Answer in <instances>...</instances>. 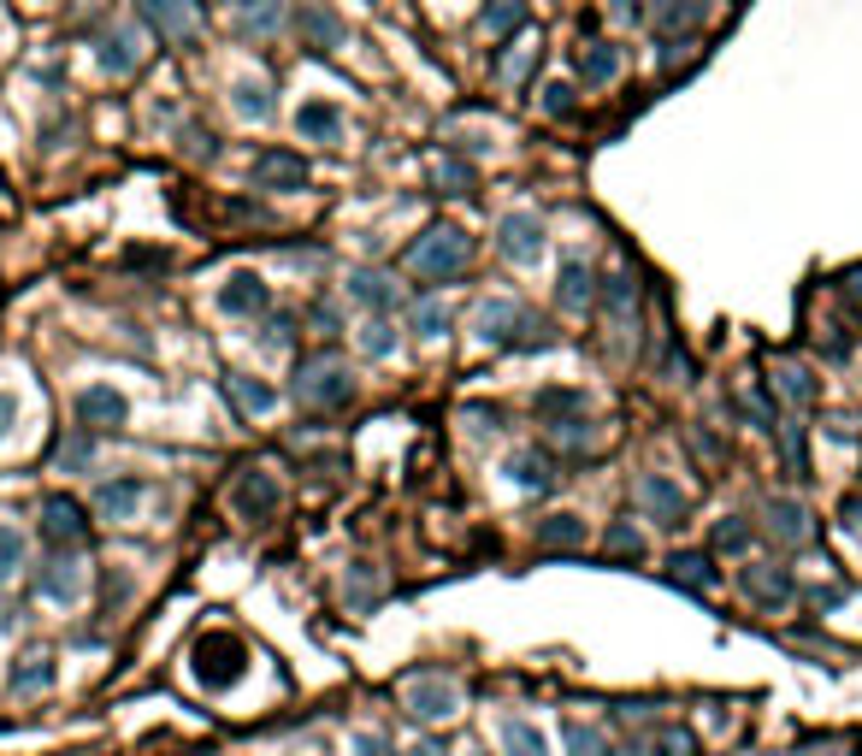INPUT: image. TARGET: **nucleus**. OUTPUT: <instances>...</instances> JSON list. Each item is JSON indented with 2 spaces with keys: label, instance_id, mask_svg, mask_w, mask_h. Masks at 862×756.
<instances>
[{
  "label": "nucleus",
  "instance_id": "obj_1",
  "mask_svg": "<svg viewBox=\"0 0 862 756\" xmlns=\"http://www.w3.org/2000/svg\"><path fill=\"white\" fill-rule=\"evenodd\" d=\"M243 668H249V644L225 627L201 632L196 650H189V674H196L207 692H231V685L243 680Z\"/></svg>",
  "mask_w": 862,
  "mask_h": 756
},
{
  "label": "nucleus",
  "instance_id": "obj_2",
  "mask_svg": "<svg viewBox=\"0 0 862 756\" xmlns=\"http://www.w3.org/2000/svg\"><path fill=\"white\" fill-rule=\"evenodd\" d=\"M355 397V378L349 367H343L337 355H307L302 367H296V402L307 408H343Z\"/></svg>",
  "mask_w": 862,
  "mask_h": 756
},
{
  "label": "nucleus",
  "instance_id": "obj_3",
  "mask_svg": "<svg viewBox=\"0 0 862 756\" xmlns=\"http://www.w3.org/2000/svg\"><path fill=\"white\" fill-rule=\"evenodd\" d=\"M408 261H413V272H420V279H455V272H467L473 243H467V231L438 225V231H425L420 243H413Z\"/></svg>",
  "mask_w": 862,
  "mask_h": 756
},
{
  "label": "nucleus",
  "instance_id": "obj_4",
  "mask_svg": "<svg viewBox=\"0 0 862 756\" xmlns=\"http://www.w3.org/2000/svg\"><path fill=\"white\" fill-rule=\"evenodd\" d=\"M402 710L413 721H425V727H438V721H450L461 710V685L443 680L438 668H425V674H408L402 680Z\"/></svg>",
  "mask_w": 862,
  "mask_h": 756
},
{
  "label": "nucleus",
  "instance_id": "obj_5",
  "mask_svg": "<svg viewBox=\"0 0 862 756\" xmlns=\"http://www.w3.org/2000/svg\"><path fill=\"white\" fill-rule=\"evenodd\" d=\"M143 19L160 30L171 48H189L201 36V12L189 7V0H143Z\"/></svg>",
  "mask_w": 862,
  "mask_h": 756
},
{
  "label": "nucleus",
  "instance_id": "obj_6",
  "mask_svg": "<svg viewBox=\"0 0 862 756\" xmlns=\"http://www.w3.org/2000/svg\"><path fill=\"white\" fill-rule=\"evenodd\" d=\"M42 538L54 549H77L83 538H90V521H83V508L72 503V496H48L42 503Z\"/></svg>",
  "mask_w": 862,
  "mask_h": 756
},
{
  "label": "nucleus",
  "instance_id": "obj_7",
  "mask_svg": "<svg viewBox=\"0 0 862 756\" xmlns=\"http://www.w3.org/2000/svg\"><path fill=\"white\" fill-rule=\"evenodd\" d=\"M496 249L508 254V261H538L544 249V219L538 213H503V225H496Z\"/></svg>",
  "mask_w": 862,
  "mask_h": 756
},
{
  "label": "nucleus",
  "instance_id": "obj_8",
  "mask_svg": "<svg viewBox=\"0 0 862 756\" xmlns=\"http://www.w3.org/2000/svg\"><path fill=\"white\" fill-rule=\"evenodd\" d=\"M125 414H130V408H125V397H118L113 385H90L77 397V426H83V432H113V426H125Z\"/></svg>",
  "mask_w": 862,
  "mask_h": 756
},
{
  "label": "nucleus",
  "instance_id": "obj_9",
  "mask_svg": "<svg viewBox=\"0 0 862 756\" xmlns=\"http://www.w3.org/2000/svg\"><path fill=\"white\" fill-rule=\"evenodd\" d=\"M302 183H307L302 154H290V148H266L261 160H254V189H302Z\"/></svg>",
  "mask_w": 862,
  "mask_h": 756
},
{
  "label": "nucleus",
  "instance_id": "obj_10",
  "mask_svg": "<svg viewBox=\"0 0 862 756\" xmlns=\"http://www.w3.org/2000/svg\"><path fill=\"white\" fill-rule=\"evenodd\" d=\"M638 503L656 514L662 526H680V521H685V491L667 485L662 473H644V479H638Z\"/></svg>",
  "mask_w": 862,
  "mask_h": 756
},
{
  "label": "nucleus",
  "instance_id": "obj_11",
  "mask_svg": "<svg viewBox=\"0 0 862 756\" xmlns=\"http://www.w3.org/2000/svg\"><path fill=\"white\" fill-rule=\"evenodd\" d=\"M296 30H302V42L314 48V54H332V48H343V24H337V12H332V7H319V0H307V7L296 12Z\"/></svg>",
  "mask_w": 862,
  "mask_h": 756
},
{
  "label": "nucleus",
  "instance_id": "obj_12",
  "mask_svg": "<svg viewBox=\"0 0 862 756\" xmlns=\"http://www.w3.org/2000/svg\"><path fill=\"white\" fill-rule=\"evenodd\" d=\"M236 514H243V521H272V514H278V485H272L266 473H243L236 479Z\"/></svg>",
  "mask_w": 862,
  "mask_h": 756
},
{
  "label": "nucleus",
  "instance_id": "obj_13",
  "mask_svg": "<svg viewBox=\"0 0 862 756\" xmlns=\"http://www.w3.org/2000/svg\"><path fill=\"white\" fill-rule=\"evenodd\" d=\"M36 591L48 597V603H77V597H83V561H72V556L48 561L42 579H36Z\"/></svg>",
  "mask_w": 862,
  "mask_h": 756
},
{
  "label": "nucleus",
  "instance_id": "obj_14",
  "mask_svg": "<svg viewBox=\"0 0 862 756\" xmlns=\"http://www.w3.org/2000/svg\"><path fill=\"white\" fill-rule=\"evenodd\" d=\"M521 325H526V307L508 302V296H496V302L479 307V337H485V343H514Z\"/></svg>",
  "mask_w": 862,
  "mask_h": 756
},
{
  "label": "nucleus",
  "instance_id": "obj_15",
  "mask_svg": "<svg viewBox=\"0 0 862 756\" xmlns=\"http://www.w3.org/2000/svg\"><path fill=\"white\" fill-rule=\"evenodd\" d=\"M745 591L756 597V603L780 609V603H791V574L786 567H745Z\"/></svg>",
  "mask_w": 862,
  "mask_h": 756
},
{
  "label": "nucleus",
  "instance_id": "obj_16",
  "mask_svg": "<svg viewBox=\"0 0 862 756\" xmlns=\"http://www.w3.org/2000/svg\"><path fill=\"white\" fill-rule=\"evenodd\" d=\"M48 685H54V657H48V650H24L19 668H12V692L36 697V692H48Z\"/></svg>",
  "mask_w": 862,
  "mask_h": 756
},
{
  "label": "nucleus",
  "instance_id": "obj_17",
  "mask_svg": "<svg viewBox=\"0 0 862 756\" xmlns=\"http://www.w3.org/2000/svg\"><path fill=\"white\" fill-rule=\"evenodd\" d=\"M143 479H113V485H101L95 491V508L101 514H107V521H130V514H136V503H143Z\"/></svg>",
  "mask_w": 862,
  "mask_h": 756
},
{
  "label": "nucleus",
  "instance_id": "obj_18",
  "mask_svg": "<svg viewBox=\"0 0 862 756\" xmlns=\"http://www.w3.org/2000/svg\"><path fill=\"white\" fill-rule=\"evenodd\" d=\"M219 307H225V314H261V307H266V284L254 279V272H236V279L219 290Z\"/></svg>",
  "mask_w": 862,
  "mask_h": 756
},
{
  "label": "nucleus",
  "instance_id": "obj_19",
  "mask_svg": "<svg viewBox=\"0 0 862 756\" xmlns=\"http://www.w3.org/2000/svg\"><path fill=\"white\" fill-rule=\"evenodd\" d=\"M101 65H107L113 77L136 72V65H143V36H136V30H113V36L101 42Z\"/></svg>",
  "mask_w": 862,
  "mask_h": 756
},
{
  "label": "nucleus",
  "instance_id": "obj_20",
  "mask_svg": "<svg viewBox=\"0 0 862 756\" xmlns=\"http://www.w3.org/2000/svg\"><path fill=\"white\" fill-rule=\"evenodd\" d=\"M667 567H674V586H685V591H715L721 586L715 561L703 556V549H685V556H674Z\"/></svg>",
  "mask_w": 862,
  "mask_h": 756
},
{
  "label": "nucleus",
  "instance_id": "obj_21",
  "mask_svg": "<svg viewBox=\"0 0 862 756\" xmlns=\"http://www.w3.org/2000/svg\"><path fill=\"white\" fill-rule=\"evenodd\" d=\"M296 130H302V136H314V143H337L343 113L332 107V101H307V107L296 113Z\"/></svg>",
  "mask_w": 862,
  "mask_h": 756
},
{
  "label": "nucleus",
  "instance_id": "obj_22",
  "mask_svg": "<svg viewBox=\"0 0 862 756\" xmlns=\"http://www.w3.org/2000/svg\"><path fill=\"white\" fill-rule=\"evenodd\" d=\"M278 24H284L278 0H243V7H236V30H243V36H272Z\"/></svg>",
  "mask_w": 862,
  "mask_h": 756
},
{
  "label": "nucleus",
  "instance_id": "obj_23",
  "mask_svg": "<svg viewBox=\"0 0 862 756\" xmlns=\"http://www.w3.org/2000/svg\"><path fill=\"white\" fill-rule=\"evenodd\" d=\"M597 302V279H591V266H579V261H567L561 266V307H574V314H585V307Z\"/></svg>",
  "mask_w": 862,
  "mask_h": 756
},
{
  "label": "nucleus",
  "instance_id": "obj_24",
  "mask_svg": "<svg viewBox=\"0 0 862 756\" xmlns=\"http://www.w3.org/2000/svg\"><path fill=\"white\" fill-rule=\"evenodd\" d=\"M349 296L355 302H367V307H390L396 296H402V290H396V279H390V272H355V279H349Z\"/></svg>",
  "mask_w": 862,
  "mask_h": 756
},
{
  "label": "nucleus",
  "instance_id": "obj_25",
  "mask_svg": "<svg viewBox=\"0 0 862 756\" xmlns=\"http://www.w3.org/2000/svg\"><path fill=\"white\" fill-rule=\"evenodd\" d=\"M574 544H585L579 514H549V521H538V549H574Z\"/></svg>",
  "mask_w": 862,
  "mask_h": 756
},
{
  "label": "nucleus",
  "instance_id": "obj_26",
  "mask_svg": "<svg viewBox=\"0 0 862 756\" xmlns=\"http://www.w3.org/2000/svg\"><path fill=\"white\" fill-rule=\"evenodd\" d=\"M503 750H508V756H549V738L532 727V721L508 715V721H503Z\"/></svg>",
  "mask_w": 862,
  "mask_h": 756
},
{
  "label": "nucleus",
  "instance_id": "obj_27",
  "mask_svg": "<svg viewBox=\"0 0 862 756\" xmlns=\"http://www.w3.org/2000/svg\"><path fill=\"white\" fill-rule=\"evenodd\" d=\"M620 72V54L609 42H597V48H585L579 54V77H585V90H602V83H609Z\"/></svg>",
  "mask_w": 862,
  "mask_h": 756
},
{
  "label": "nucleus",
  "instance_id": "obj_28",
  "mask_svg": "<svg viewBox=\"0 0 862 756\" xmlns=\"http://www.w3.org/2000/svg\"><path fill=\"white\" fill-rule=\"evenodd\" d=\"M768 526H774V538H780V544H803L809 538V514L798 503H768Z\"/></svg>",
  "mask_w": 862,
  "mask_h": 756
},
{
  "label": "nucleus",
  "instance_id": "obj_29",
  "mask_svg": "<svg viewBox=\"0 0 862 756\" xmlns=\"http://www.w3.org/2000/svg\"><path fill=\"white\" fill-rule=\"evenodd\" d=\"M508 473L521 479L526 491H549V485H556V473H549V455H538V450H521V455L508 461Z\"/></svg>",
  "mask_w": 862,
  "mask_h": 756
},
{
  "label": "nucleus",
  "instance_id": "obj_30",
  "mask_svg": "<svg viewBox=\"0 0 862 756\" xmlns=\"http://www.w3.org/2000/svg\"><path fill=\"white\" fill-rule=\"evenodd\" d=\"M579 408H585L579 390H544V397H538V420L544 426H567V420H579Z\"/></svg>",
  "mask_w": 862,
  "mask_h": 756
},
{
  "label": "nucleus",
  "instance_id": "obj_31",
  "mask_svg": "<svg viewBox=\"0 0 862 756\" xmlns=\"http://www.w3.org/2000/svg\"><path fill=\"white\" fill-rule=\"evenodd\" d=\"M602 549H609L614 561H638V556H644V532H638L632 521H614L609 538H602Z\"/></svg>",
  "mask_w": 862,
  "mask_h": 756
},
{
  "label": "nucleus",
  "instance_id": "obj_32",
  "mask_svg": "<svg viewBox=\"0 0 862 756\" xmlns=\"http://www.w3.org/2000/svg\"><path fill=\"white\" fill-rule=\"evenodd\" d=\"M231 397L243 402L249 414H266V408L278 402V390H272V385H261V378H249V372H236V378H231Z\"/></svg>",
  "mask_w": 862,
  "mask_h": 756
},
{
  "label": "nucleus",
  "instance_id": "obj_33",
  "mask_svg": "<svg viewBox=\"0 0 862 756\" xmlns=\"http://www.w3.org/2000/svg\"><path fill=\"white\" fill-rule=\"evenodd\" d=\"M236 113H243V118H272V90H266L261 77L236 83Z\"/></svg>",
  "mask_w": 862,
  "mask_h": 756
},
{
  "label": "nucleus",
  "instance_id": "obj_34",
  "mask_svg": "<svg viewBox=\"0 0 862 756\" xmlns=\"http://www.w3.org/2000/svg\"><path fill=\"white\" fill-rule=\"evenodd\" d=\"M19 567H24V532L0 521V586H7V579L19 574Z\"/></svg>",
  "mask_w": 862,
  "mask_h": 756
},
{
  "label": "nucleus",
  "instance_id": "obj_35",
  "mask_svg": "<svg viewBox=\"0 0 862 756\" xmlns=\"http://www.w3.org/2000/svg\"><path fill=\"white\" fill-rule=\"evenodd\" d=\"M514 24H526V0H491V7H485V30H491V36H508Z\"/></svg>",
  "mask_w": 862,
  "mask_h": 756
},
{
  "label": "nucleus",
  "instance_id": "obj_36",
  "mask_svg": "<svg viewBox=\"0 0 862 756\" xmlns=\"http://www.w3.org/2000/svg\"><path fill=\"white\" fill-rule=\"evenodd\" d=\"M774 378H780V390H786V397L798 402V408H803V402H816V385H809V372H803V367H774Z\"/></svg>",
  "mask_w": 862,
  "mask_h": 756
},
{
  "label": "nucleus",
  "instance_id": "obj_37",
  "mask_svg": "<svg viewBox=\"0 0 862 756\" xmlns=\"http://www.w3.org/2000/svg\"><path fill=\"white\" fill-rule=\"evenodd\" d=\"M443 325H450V307H443V302H420V307H413V332H420V337H438Z\"/></svg>",
  "mask_w": 862,
  "mask_h": 756
},
{
  "label": "nucleus",
  "instance_id": "obj_38",
  "mask_svg": "<svg viewBox=\"0 0 862 756\" xmlns=\"http://www.w3.org/2000/svg\"><path fill=\"white\" fill-rule=\"evenodd\" d=\"M567 745H574V756H609V738H602L597 727H567Z\"/></svg>",
  "mask_w": 862,
  "mask_h": 756
},
{
  "label": "nucleus",
  "instance_id": "obj_39",
  "mask_svg": "<svg viewBox=\"0 0 862 756\" xmlns=\"http://www.w3.org/2000/svg\"><path fill=\"white\" fill-rule=\"evenodd\" d=\"M703 19V0H667L662 7V24L667 30H685V24H697Z\"/></svg>",
  "mask_w": 862,
  "mask_h": 756
},
{
  "label": "nucleus",
  "instance_id": "obj_40",
  "mask_svg": "<svg viewBox=\"0 0 862 756\" xmlns=\"http://www.w3.org/2000/svg\"><path fill=\"white\" fill-rule=\"evenodd\" d=\"M438 183H450V196H467V189H473V166H461V160H438Z\"/></svg>",
  "mask_w": 862,
  "mask_h": 756
},
{
  "label": "nucleus",
  "instance_id": "obj_41",
  "mask_svg": "<svg viewBox=\"0 0 862 756\" xmlns=\"http://www.w3.org/2000/svg\"><path fill=\"white\" fill-rule=\"evenodd\" d=\"M632 302H638L632 272H614V279H609V307H614V314H632Z\"/></svg>",
  "mask_w": 862,
  "mask_h": 756
},
{
  "label": "nucleus",
  "instance_id": "obj_42",
  "mask_svg": "<svg viewBox=\"0 0 862 756\" xmlns=\"http://www.w3.org/2000/svg\"><path fill=\"white\" fill-rule=\"evenodd\" d=\"M90 455H95V443H90V432H77L72 443H60V468H90Z\"/></svg>",
  "mask_w": 862,
  "mask_h": 756
},
{
  "label": "nucleus",
  "instance_id": "obj_43",
  "mask_svg": "<svg viewBox=\"0 0 862 756\" xmlns=\"http://www.w3.org/2000/svg\"><path fill=\"white\" fill-rule=\"evenodd\" d=\"M656 756H697V745H692V733L662 727V733H656Z\"/></svg>",
  "mask_w": 862,
  "mask_h": 756
},
{
  "label": "nucleus",
  "instance_id": "obj_44",
  "mask_svg": "<svg viewBox=\"0 0 862 756\" xmlns=\"http://www.w3.org/2000/svg\"><path fill=\"white\" fill-rule=\"evenodd\" d=\"M544 113L549 118H574V90H567V83H549V90H544Z\"/></svg>",
  "mask_w": 862,
  "mask_h": 756
},
{
  "label": "nucleus",
  "instance_id": "obj_45",
  "mask_svg": "<svg viewBox=\"0 0 862 756\" xmlns=\"http://www.w3.org/2000/svg\"><path fill=\"white\" fill-rule=\"evenodd\" d=\"M360 343H367V355H390V349H396V337H390V325H385V319H372Z\"/></svg>",
  "mask_w": 862,
  "mask_h": 756
},
{
  "label": "nucleus",
  "instance_id": "obj_46",
  "mask_svg": "<svg viewBox=\"0 0 862 756\" xmlns=\"http://www.w3.org/2000/svg\"><path fill=\"white\" fill-rule=\"evenodd\" d=\"M745 544H750V532L738 526V521H721L715 526V549H745Z\"/></svg>",
  "mask_w": 862,
  "mask_h": 756
},
{
  "label": "nucleus",
  "instance_id": "obj_47",
  "mask_svg": "<svg viewBox=\"0 0 862 756\" xmlns=\"http://www.w3.org/2000/svg\"><path fill=\"white\" fill-rule=\"evenodd\" d=\"M355 750L360 756H396V745H390L385 733H355Z\"/></svg>",
  "mask_w": 862,
  "mask_h": 756
},
{
  "label": "nucleus",
  "instance_id": "obj_48",
  "mask_svg": "<svg viewBox=\"0 0 862 756\" xmlns=\"http://www.w3.org/2000/svg\"><path fill=\"white\" fill-rule=\"evenodd\" d=\"M12 426H19V397H12V390H0V438H7Z\"/></svg>",
  "mask_w": 862,
  "mask_h": 756
},
{
  "label": "nucleus",
  "instance_id": "obj_49",
  "mask_svg": "<svg viewBox=\"0 0 862 756\" xmlns=\"http://www.w3.org/2000/svg\"><path fill=\"white\" fill-rule=\"evenodd\" d=\"M467 420H473V432H496V408H467Z\"/></svg>",
  "mask_w": 862,
  "mask_h": 756
},
{
  "label": "nucleus",
  "instance_id": "obj_50",
  "mask_svg": "<svg viewBox=\"0 0 862 756\" xmlns=\"http://www.w3.org/2000/svg\"><path fill=\"white\" fill-rule=\"evenodd\" d=\"M839 514H844V532H856V538H862V496H851Z\"/></svg>",
  "mask_w": 862,
  "mask_h": 756
},
{
  "label": "nucleus",
  "instance_id": "obj_51",
  "mask_svg": "<svg viewBox=\"0 0 862 756\" xmlns=\"http://www.w3.org/2000/svg\"><path fill=\"white\" fill-rule=\"evenodd\" d=\"M413 756H438V745H420V750H413Z\"/></svg>",
  "mask_w": 862,
  "mask_h": 756
}]
</instances>
